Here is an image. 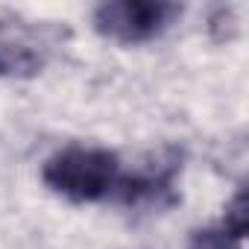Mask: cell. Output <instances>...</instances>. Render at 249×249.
Returning a JSON list of instances; mask_svg holds the SVG:
<instances>
[{"label":"cell","mask_w":249,"mask_h":249,"mask_svg":"<svg viewBox=\"0 0 249 249\" xmlns=\"http://www.w3.org/2000/svg\"><path fill=\"white\" fill-rule=\"evenodd\" d=\"M41 179L71 202H100L120 179V159L103 147H65L44 161Z\"/></svg>","instance_id":"1"},{"label":"cell","mask_w":249,"mask_h":249,"mask_svg":"<svg viewBox=\"0 0 249 249\" xmlns=\"http://www.w3.org/2000/svg\"><path fill=\"white\" fill-rule=\"evenodd\" d=\"M182 15L170 0H108L94 9V30L117 44H144L159 38Z\"/></svg>","instance_id":"2"},{"label":"cell","mask_w":249,"mask_h":249,"mask_svg":"<svg viewBox=\"0 0 249 249\" xmlns=\"http://www.w3.org/2000/svg\"><path fill=\"white\" fill-rule=\"evenodd\" d=\"M182 170V153L176 147H164L141 161L132 173H120L111 196L120 205H147V202H173V182Z\"/></svg>","instance_id":"3"},{"label":"cell","mask_w":249,"mask_h":249,"mask_svg":"<svg viewBox=\"0 0 249 249\" xmlns=\"http://www.w3.org/2000/svg\"><path fill=\"white\" fill-rule=\"evenodd\" d=\"M44 65H47V41L41 38L38 27L0 21V76L30 79L38 76Z\"/></svg>","instance_id":"4"},{"label":"cell","mask_w":249,"mask_h":249,"mask_svg":"<svg viewBox=\"0 0 249 249\" xmlns=\"http://www.w3.org/2000/svg\"><path fill=\"white\" fill-rule=\"evenodd\" d=\"M220 226L231 237H237V240L246 237V231H249V202H246V191L243 188H237V194L226 202L223 217H220Z\"/></svg>","instance_id":"5"},{"label":"cell","mask_w":249,"mask_h":249,"mask_svg":"<svg viewBox=\"0 0 249 249\" xmlns=\"http://www.w3.org/2000/svg\"><path fill=\"white\" fill-rule=\"evenodd\" d=\"M237 243H243V240L231 237L220 223L205 226V229H196L188 237V249H237Z\"/></svg>","instance_id":"6"},{"label":"cell","mask_w":249,"mask_h":249,"mask_svg":"<svg viewBox=\"0 0 249 249\" xmlns=\"http://www.w3.org/2000/svg\"><path fill=\"white\" fill-rule=\"evenodd\" d=\"M208 33L214 41H226L237 33V15L231 6H217L211 15H208Z\"/></svg>","instance_id":"7"}]
</instances>
